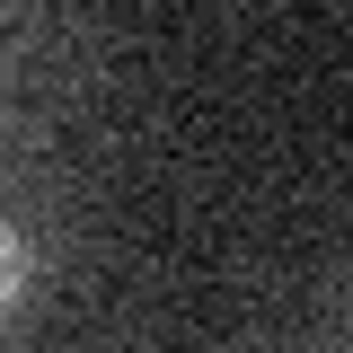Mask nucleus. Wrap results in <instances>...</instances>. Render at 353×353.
<instances>
[{
	"mask_svg": "<svg viewBox=\"0 0 353 353\" xmlns=\"http://www.w3.org/2000/svg\"><path fill=\"white\" fill-rule=\"evenodd\" d=\"M27 283H36V256H27V239H18V221H0V327L27 309Z\"/></svg>",
	"mask_w": 353,
	"mask_h": 353,
	"instance_id": "f257e3e1",
	"label": "nucleus"
}]
</instances>
